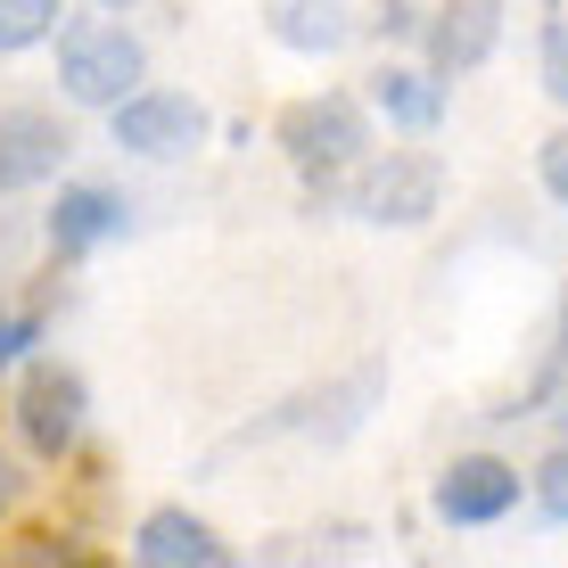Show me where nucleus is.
<instances>
[{
    "label": "nucleus",
    "mask_w": 568,
    "mask_h": 568,
    "mask_svg": "<svg viewBox=\"0 0 568 568\" xmlns=\"http://www.w3.org/2000/svg\"><path fill=\"white\" fill-rule=\"evenodd\" d=\"M17 428H26L33 454H67L74 437H83V379H74L67 363H33L26 387H17Z\"/></svg>",
    "instance_id": "obj_5"
},
{
    "label": "nucleus",
    "mask_w": 568,
    "mask_h": 568,
    "mask_svg": "<svg viewBox=\"0 0 568 568\" xmlns=\"http://www.w3.org/2000/svg\"><path fill=\"white\" fill-rule=\"evenodd\" d=\"M115 231H124V206H115L108 190H67L58 214H50V247L58 256H91V247L115 240Z\"/></svg>",
    "instance_id": "obj_11"
},
{
    "label": "nucleus",
    "mask_w": 568,
    "mask_h": 568,
    "mask_svg": "<svg viewBox=\"0 0 568 568\" xmlns=\"http://www.w3.org/2000/svg\"><path fill=\"white\" fill-rule=\"evenodd\" d=\"M544 511H560V519H568V454L544 462Z\"/></svg>",
    "instance_id": "obj_18"
},
{
    "label": "nucleus",
    "mask_w": 568,
    "mask_h": 568,
    "mask_svg": "<svg viewBox=\"0 0 568 568\" xmlns=\"http://www.w3.org/2000/svg\"><path fill=\"white\" fill-rule=\"evenodd\" d=\"M495 42H503V0H445V9L428 17V67L437 74L486 67Z\"/></svg>",
    "instance_id": "obj_7"
},
{
    "label": "nucleus",
    "mask_w": 568,
    "mask_h": 568,
    "mask_svg": "<svg viewBox=\"0 0 568 568\" xmlns=\"http://www.w3.org/2000/svg\"><path fill=\"white\" fill-rule=\"evenodd\" d=\"M544 91H552V100H568V26L544 33Z\"/></svg>",
    "instance_id": "obj_16"
},
{
    "label": "nucleus",
    "mask_w": 568,
    "mask_h": 568,
    "mask_svg": "<svg viewBox=\"0 0 568 568\" xmlns=\"http://www.w3.org/2000/svg\"><path fill=\"white\" fill-rule=\"evenodd\" d=\"M206 141V108L182 91H124L115 100V149L132 156H190Z\"/></svg>",
    "instance_id": "obj_4"
},
{
    "label": "nucleus",
    "mask_w": 568,
    "mask_h": 568,
    "mask_svg": "<svg viewBox=\"0 0 568 568\" xmlns=\"http://www.w3.org/2000/svg\"><path fill=\"white\" fill-rule=\"evenodd\" d=\"M33 338H42V313H0V363H17Z\"/></svg>",
    "instance_id": "obj_15"
},
{
    "label": "nucleus",
    "mask_w": 568,
    "mask_h": 568,
    "mask_svg": "<svg viewBox=\"0 0 568 568\" xmlns=\"http://www.w3.org/2000/svg\"><path fill=\"white\" fill-rule=\"evenodd\" d=\"M437 190H445V165L428 149H387V165H371L355 182V214H363V223L413 231V223L437 214Z\"/></svg>",
    "instance_id": "obj_2"
},
{
    "label": "nucleus",
    "mask_w": 568,
    "mask_h": 568,
    "mask_svg": "<svg viewBox=\"0 0 568 568\" xmlns=\"http://www.w3.org/2000/svg\"><path fill=\"white\" fill-rule=\"evenodd\" d=\"M511 503H519V469L495 454H469L437 478V519H454V527H495Z\"/></svg>",
    "instance_id": "obj_6"
},
{
    "label": "nucleus",
    "mask_w": 568,
    "mask_h": 568,
    "mask_svg": "<svg viewBox=\"0 0 568 568\" xmlns=\"http://www.w3.org/2000/svg\"><path fill=\"white\" fill-rule=\"evenodd\" d=\"M58 74L83 108H115L132 83H141V42L124 26H74L67 50H58Z\"/></svg>",
    "instance_id": "obj_3"
},
{
    "label": "nucleus",
    "mask_w": 568,
    "mask_h": 568,
    "mask_svg": "<svg viewBox=\"0 0 568 568\" xmlns=\"http://www.w3.org/2000/svg\"><path fill=\"white\" fill-rule=\"evenodd\" d=\"M560 420H568V413H560Z\"/></svg>",
    "instance_id": "obj_20"
},
{
    "label": "nucleus",
    "mask_w": 568,
    "mask_h": 568,
    "mask_svg": "<svg viewBox=\"0 0 568 568\" xmlns=\"http://www.w3.org/2000/svg\"><path fill=\"white\" fill-rule=\"evenodd\" d=\"M17 503H26V469H17L9 454H0V519H9Z\"/></svg>",
    "instance_id": "obj_19"
},
{
    "label": "nucleus",
    "mask_w": 568,
    "mask_h": 568,
    "mask_svg": "<svg viewBox=\"0 0 568 568\" xmlns=\"http://www.w3.org/2000/svg\"><path fill=\"white\" fill-rule=\"evenodd\" d=\"M371 100L396 115L404 132H428V124L445 115V91L428 83V74H413V67H379V74H371Z\"/></svg>",
    "instance_id": "obj_13"
},
{
    "label": "nucleus",
    "mask_w": 568,
    "mask_h": 568,
    "mask_svg": "<svg viewBox=\"0 0 568 568\" xmlns=\"http://www.w3.org/2000/svg\"><path fill=\"white\" fill-rule=\"evenodd\" d=\"M264 26H272V42H281V50H305V58L338 50L346 33H355L338 0H272V9H264Z\"/></svg>",
    "instance_id": "obj_10"
},
{
    "label": "nucleus",
    "mask_w": 568,
    "mask_h": 568,
    "mask_svg": "<svg viewBox=\"0 0 568 568\" xmlns=\"http://www.w3.org/2000/svg\"><path fill=\"white\" fill-rule=\"evenodd\" d=\"M58 26V0H0V50H33Z\"/></svg>",
    "instance_id": "obj_14"
},
{
    "label": "nucleus",
    "mask_w": 568,
    "mask_h": 568,
    "mask_svg": "<svg viewBox=\"0 0 568 568\" xmlns=\"http://www.w3.org/2000/svg\"><path fill=\"white\" fill-rule=\"evenodd\" d=\"M67 124L42 108H0V190H33L58 173V156H67Z\"/></svg>",
    "instance_id": "obj_8"
},
{
    "label": "nucleus",
    "mask_w": 568,
    "mask_h": 568,
    "mask_svg": "<svg viewBox=\"0 0 568 568\" xmlns=\"http://www.w3.org/2000/svg\"><path fill=\"white\" fill-rule=\"evenodd\" d=\"M536 165H544V190H552V199L568 206V132H552V141L536 149Z\"/></svg>",
    "instance_id": "obj_17"
},
{
    "label": "nucleus",
    "mask_w": 568,
    "mask_h": 568,
    "mask_svg": "<svg viewBox=\"0 0 568 568\" xmlns=\"http://www.w3.org/2000/svg\"><path fill=\"white\" fill-rule=\"evenodd\" d=\"M560 371H568V288H560V305H552V329H544V355H536V371L511 387V396L495 404V420H527L544 396L560 387Z\"/></svg>",
    "instance_id": "obj_12"
},
{
    "label": "nucleus",
    "mask_w": 568,
    "mask_h": 568,
    "mask_svg": "<svg viewBox=\"0 0 568 568\" xmlns=\"http://www.w3.org/2000/svg\"><path fill=\"white\" fill-rule=\"evenodd\" d=\"M132 552L149 568H214L223 560V536H214L206 519H190V511H149L141 536H132Z\"/></svg>",
    "instance_id": "obj_9"
},
{
    "label": "nucleus",
    "mask_w": 568,
    "mask_h": 568,
    "mask_svg": "<svg viewBox=\"0 0 568 568\" xmlns=\"http://www.w3.org/2000/svg\"><path fill=\"white\" fill-rule=\"evenodd\" d=\"M281 149H288V165L297 173H338V165H355V156L371 149V132H363V108L346 100V91H322V100H297V108H281Z\"/></svg>",
    "instance_id": "obj_1"
}]
</instances>
